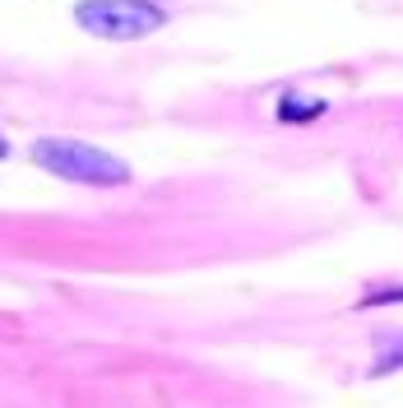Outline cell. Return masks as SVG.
Segmentation results:
<instances>
[{"label":"cell","mask_w":403,"mask_h":408,"mask_svg":"<svg viewBox=\"0 0 403 408\" xmlns=\"http://www.w3.org/2000/svg\"><path fill=\"white\" fill-rule=\"evenodd\" d=\"M32 158L47 167V172L65 176V181H88V186H121L125 163H116L111 154L93 149V144H79V140H42L32 149Z\"/></svg>","instance_id":"obj_1"},{"label":"cell","mask_w":403,"mask_h":408,"mask_svg":"<svg viewBox=\"0 0 403 408\" xmlns=\"http://www.w3.org/2000/svg\"><path fill=\"white\" fill-rule=\"evenodd\" d=\"M79 24L97 37H111V42H130V37H144L162 24V10L149 5V0H88L79 5Z\"/></svg>","instance_id":"obj_2"},{"label":"cell","mask_w":403,"mask_h":408,"mask_svg":"<svg viewBox=\"0 0 403 408\" xmlns=\"http://www.w3.org/2000/svg\"><path fill=\"white\" fill-rule=\"evenodd\" d=\"M320 102H301V98H283V107H279V116L283 121H310V116H320Z\"/></svg>","instance_id":"obj_3"},{"label":"cell","mask_w":403,"mask_h":408,"mask_svg":"<svg viewBox=\"0 0 403 408\" xmlns=\"http://www.w3.org/2000/svg\"><path fill=\"white\" fill-rule=\"evenodd\" d=\"M0 158H5V140H0Z\"/></svg>","instance_id":"obj_4"}]
</instances>
